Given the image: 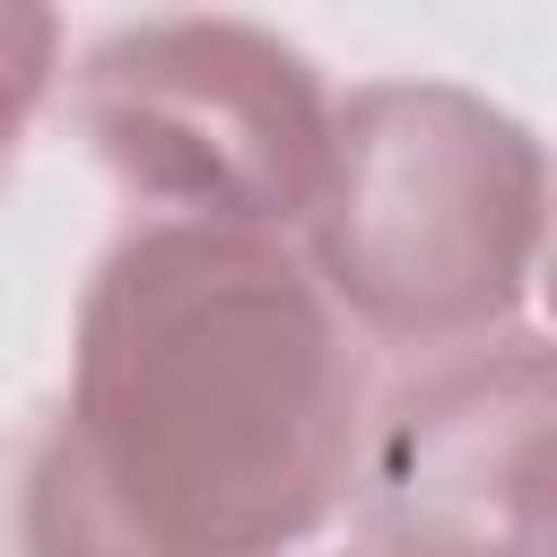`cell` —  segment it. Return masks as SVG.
<instances>
[{
  "mask_svg": "<svg viewBox=\"0 0 557 557\" xmlns=\"http://www.w3.org/2000/svg\"><path fill=\"white\" fill-rule=\"evenodd\" d=\"M287 244L348 339L400 357L505 339L548 252V148L461 78H357L331 96L322 183Z\"/></svg>",
  "mask_w": 557,
  "mask_h": 557,
  "instance_id": "2",
  "label": "cell"
},
{
  "mask_svg": "<svg viewBox=\"0 0 557 557\" xmlns=\"http://www.w3.org/2000/svg\"><path fill=\"white\" fill-rule=\"evenodd\" d=\"M96 165L165 226L287 244L331 148V78L261 17H131L70 70Z\"/></svg>",
  "mask_w": 557,
  "mask_h": 557,
  "instance_id": "3",
  "label": "cell"
},
{
  "mask_svg": "<svg viewBox=\"0 0 557 557\" xmlns=\"http://www.w3.org/2000/svg\"><path fill=\"white\" fill-rule=\"evenodd\" d=\"M61 87V17L44 0H0V183Z\"/></svg>",
  "mask_w": 557,
  "mask_h": 557,
  "instance_id": "5",
  "label": "cell"
},
{
  "mask_svg": "<svg viewBox=\"0 0 557 557\" xmlns=\"http://www.w3.org/2000/svg\"><path fill=\"white\" fill-rule=\"evenodd\" d=\"M548 418L557 366L531 322L418 357L383 400H366L348 479L366 557H557Z\"/></svg>",
  "mask_w": 557,
  "mask_h": 557,
  "instance_id": "4",
  "label": "cell"
},
{
  "mask_svg": "<svg viewBox=\"0 0 557 557\" xmlns=\"http://www.w3.org/2000/svg\"><path fill=\"white\" fill-rule=\"evenodd\" d=\"M366 357L296 244L131 218L17 479L26 557H296L357 479Z\"/></svg>",
  "mask_w": 557,
  "mask_h": 557,
  "instance_id": "1",
  "label": "cell"
}]
</instances>
